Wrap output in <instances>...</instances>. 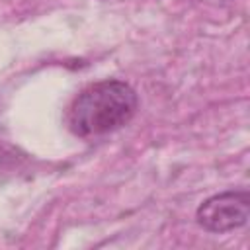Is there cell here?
Returning <instances> with one entry per match:
<instances>
[{
    "label": "cell",
    "instance_id": "obj_1",
    "mask_svg": "<svg viewBox=\"0 0 250 250\" xmlns=\"http://www.w3.org/2000/svg\"><path fill=\"white\" fill-rule=\"evenodd\" d=\"M135 90L121 80H102L84 88L68 107V129L82 139L113 133L137 111Z\"/></svg>",
    "mask_w": 250,
    "mask_h": 250
},
{
    "label": "cell",
    "instance_id": "obj_2",
    "mask_svg": "<svg viewBox=\"0 0 250 250\" xmlns=\"http://www.w3.org/2000/svg\"><path fill=\"white\" fill-rule=\"evenodd\" d=\"M250 193L246 189H229L207 197L195 211V221L209 232H230L248 223Z\"/></svg>",
    "mask_w": 250,
    "mask_h": 250
}]
</instances>
